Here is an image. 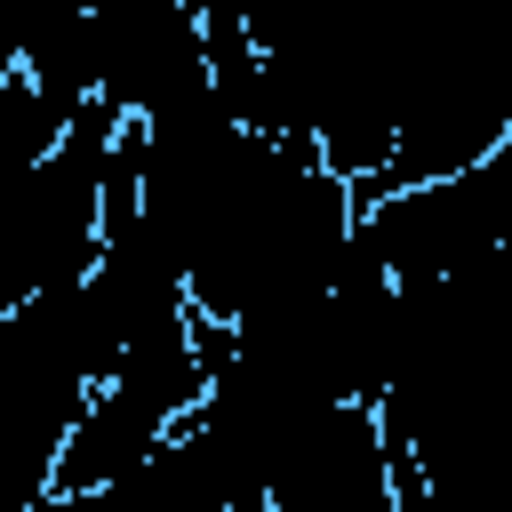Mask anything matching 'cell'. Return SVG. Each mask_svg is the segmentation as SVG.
Wrapping results in <instances>:
<instances>
[{
    "label": "cell",
    "mask_w": 512,
    "mask_h": 512,
    "mask_svg": "<svg viewBox=\"0 0 512 512\" xmlns=\"http://www.w3.org/2000/svg\"><path fill=\"white\" fill-rule=\"evenodd\" d=\"M120 112L88 96L8 184H0V304L64 288L104 248V168H112Z\"/></svg>",
    "instance_id": "6da1fadb"
},
{
    "label": "cell",
    "mask_w": 512,
    "mask_h": 512,
    "mask_svg": "<svg viewBox=\"0 0 512 512\" xmlns=\"http://www.w3.org/2000/svg\"><path fill=\"white\" fill-rule=\"evenodd\" d=\"M264 512H400L376 400H320L264 480Z\"/></svg>",
    "instance_id": "7a4b0ae2"
}]
</instances>
